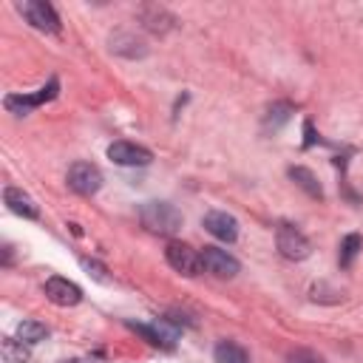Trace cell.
Returning <instances> with one entry per match:
<instances>
[{
    "label": "cell",
    "mask_w": 363,
    "mask_h": 363,
    "mask_svg": "<svg viewBox=\"0 0 363 363\" xmlns=\"http://www.w3.org/2000/svg\"><path fill=\"white\" fill-rule=\"evenodd\" d=\"M139 221L145 230L156 233V235H176L184 224L182 213L170 204V201H145L139 204Z\"/></svg>",
    "instance_id": "1"
},
{
    "label": "cell",
    "mask_w": 363,
    "mask_h": 363,
    "mask_svg": "<svg viewBox=\"0 0 363 363\" xmlns=\"http://www.w3.org/2000/svg\"><path fill=\"white\" fill-rule=\"evenodd\" d=\"M275 247H278V252L286 261H303L312 252L309 238L298 227H292V224H278V230H275Z\"/></svg>",
    "instance_id": "2"
},
{
    "label": "cell",
    "mask_w": 363,
    "mask_h": 363,
    "mask_svg": "<svg viewBox=\"0 0 363 363\" xmlns=\"http://www.w3.org/2000/svg\"><path fill=\"white\" fill-rule=\"evenodd\" d=\"M17 9H20V14H23L37 31L60 34L62 23H60V17H57V11H54L51 3H45V0H23V3H17Z\"/></svg>",
    "instance_id": "3"
},
{
    "label": "cell",
    "mask_w": 363,
    "mask_h": 363,
    "mask_svg": "<svg viewBox=\"0 0 363 363\" xmlns=\"http://www.w3.org/2000/svg\"><path fill=\"white\" fill-rule=\"evenodd\" d=\"M57 91H60V82H57V79H48V85H43L37 94H9V96L3 99V105H6L9 113L26 116V113H31L34 108L51 102V99L57 96Z\"/></svg>",
    "instance_id": "4"
},
{
    "label": "cell",
    "mask_w": 363,
    "mask_h": 363,
    "mask_svg": "<svg viewBox=\"0 0 363 363\" xmlns=\"http://www.w3.org/2000/svg\"><path fill=\"white\" fill-rule=\"evenodd\" d=\"M164 258H167V264L176 269V272H182V275H187V278H196L204 267H201V252H196L190 244H182V241H170L167 247H164Z\"/></svg>",
    "instance_id": "5"
},
{
    "label": "cell",
    "mask_w": 363,
    "mask_h": 363,
    "mask_svg": "<svg viewBox=\"0 0 363 363\" xmlns=\"http://www.w3.org/2000/svg\"><path fill=\"white\" fill-rule=\"evenodd\" d=\"M65 182H68V187H71L74 193H79V196H94V193L102 187V173H99V167L91 164V162H74V164L68 167Z\"/></svg>",
    "instance_id": "6"
},
{
    "label": "cell",
    "mask_w": 363,
    "mask_h": 363,
    "mask_svg": "<svg viewBox=\"0 0 363 363\" xmlns=\"http://www.w3.org/2000/svg\"><path fill=\"white\" fill-rule=\"evenodd\" d=\"M108 159L122 167H145L153 162V153L136 142H113L108 145Z\"/></svg>",
    "instance_id": "7"
},
{
    "label": "cell",
    "mask_w": 363,
    "mask_h": 363,
    "mask_svg": "<svg viewBox=\"0 0 363 363\" xmlns=\"http://www.w3.org/2000/svg\"><path fill=\"white\" fill-rule=\"evenodd\" d=\"M201 267L216 278H235L238 269H241V264L227 250H218V247H204L201 250Z\"/></svg>",
    "instance_id": "8"
},
{
    "label": "cell",
    "mask_w": 363,
    "mask_h": 363,
    "mask_svg": "<svg viewBox=\"0 0 363 363\" xmlns=\"http://www.w3.org/2000/svg\"><path fill=\"white\" fill-rule=\"evenodd\" d=\"M43 292H45V298H48L51 303H57V306H77V303L82 301V289H79L74 281L60 278V275H51V278L45 281Z\"/></svg>",
    "instance_id": "9"
},
{
    "label": "cell",
    "mask_w": 363,
    "mask_h": 363,
    "mask_svg": "<svg viewBox=\"0 0 363 363\" xmlns=\"http://www.w3.org/2000/svg\"><path fill=\"white\" fill-rule=\"evenodd\" d=\"M128 329H133L136 335H142L150 346L173 349V343H176V329H170L167 320H156V323H133V320H128Z\"/></svg>",
    "instance_id": "10"
},
{
    "label": "cell",
    "mask_w": 363,
    "mask_h": 363,
    "mask_svg": "<svg viewBox=\"0 0 363 363\" xmlns=\"http://www.w3.org/2000/svg\"><path fill=\"white\" fill-rule=\"evenodd\" d=\"M204 230L213 235V238H218V241H235L238 238V221L230 216V213H224V210H210L207 216H204Z\"/></svg>",
    "instance_id": "11"
},
{
    "label": "cell",
    "mask_w": 363,
    "mask_h": 363,
    "mask_svg": "<svg viewBox=\"0 0 363 363\" xmlns=\"http://www.w3.org/2000/svg\"><path fill=\"white\" fill-rule=\"evenodd\" d=\"M139 20L147 31L153 34H167L173 26H176V17L164 9V6H142L139 9Z\"/></svg>",
    "instance_id": "12"
},
{
    "label": "cell",
    "mask_w": 363,
    "mask_h": 363,
    "mask_svg": "<svg viewBox=\"0 0 363 363\" xmlns=\"http://www.w3.org/2000/svg\"><path fill=\"white\" fill-rule=\"evenodd\" d=\"M108 43H111V51H113V54L128 57V60H139V57L147 54V45H145L136 34H130V31H116V34H111Z\"/></svg>",
    "instance_id": "13"
},
{
    "label": "cell",
    "mask_w": 363,
    "mask_h": 363,
    "mask_svg": "<svg viewBox=\"0 0 363 363\" xmlns=\"http://www.w3.org/2000/svg\"><path fill=\"white\" fill-rule=\"evenodd\" d=\"M3 201L14 216H23V218H37L40 216V207L34 204V199L20 187H6L3 190Z\"/></svg>",
    "instance_id": "14"
},
{
    "label": "cell",
    "mask_w": 363,
    "mask_h": 363,
    "mask_svg": "<svg viewBox=\"0 0 363 363\" xmlns=\"http://www.w3.org/2000/svg\"><path fill=\"white\" fill-rule=\"evenodd\" d=\"M289 179H292L306 196H312V199H323V187H320L318 176H315L309 167H303V164H292V167H289Z\"/></svg>",
    "instance_id": "15"
},
{
    "label": "cell",
    "mask_w": 363,
    "mask_h": 363,
    "mask_svg": "<svg viewBox=\"0 0 363 363\" xmlns=\"http://www.w3.org/2000/svg\"><path fill=\"white\" fill-rule=\"evenodd\" d=\"M216 363H250V352L235 340H221L213 349Z\"/></svg>",
    "instance_id": "16"
},
{
    "label": "cell",
    "mask_w": 363,
    "mask_h": 363,
    "mask_svg": "<svg viewBox=\"0 0 363 363\" xmlns=\"http://www.w3.org/2000/svg\"><path fill=\"white\" fill-rule=\"evenodd\" d=\"M48 337V326L45 323H40V320H23V323H17V340H23V343H40V340H45Z\"/></svg>",
    "instance_id": "17"
},
{
    "label": "cell",
    "mask_w": 363,
    "mask_h": 363,
    "mask_svg": "<svg viewBox=\"0 0 363 363\" xmlns=\"http://www.w3.org/2000/svg\"><path fill=\"white\" fill-rule=\"evenodd\" d=\"M292 119V105L289 102H275L269 111H267V116H264V128L267 130H278L281 125H286Z\"/></svg>",
    "instance_id": "18"
},
{
    "label": "cell",
    "mask_w": 363,
    "mask_h": 363,
    "mask_svg": "<svg viewBox=\"0 0 363 363\" xmlns=\"http://www.w3.org/2000/svg\"><path fill=\"white\" fill-rule=\"evenodd\" d=\"M3 357H6V363H28L31 360L28 343H23L17 337H6L3 340Z\"/></svg>",
    "instance_id": "19"
},
{
    "label": "cell",
    "mask_w": 363,
    "mask_h": 363,
    "mask_svg": "<svg viewBox=\"0 0 363 363\" xmlns=\"http://www.w3.org/2000/svg\"><path fill=\"white\" fill-rule=\"evenodd\" d=\"M360 247H363V238L357 233H349L340 241V267H352L354 258H357V252H360Z\"/></svg>",
    "instance_id": "20"
},
{
    "label": "cell",
    "mask_w": 363,
    "mask_h": 363,
    "mask_svg": "<svg viewBox=\"0 0 363 363\" xmlns=\"http://www.w3.org/2000/svg\"><path fill=\"white\" fill-rule=\"evenodd\" d=\"M79 264L88 269V275L94 278V281H99V284H108L111 281V275H108V269L96 261V258H79Z\"/></svg>",
    "instance_id": "21"
},
{
    "label": "cell",
    "mask_w": 363,
    "mask_h": 363,
    "mask_svg": "<svg viewBox=\"0 0 363 363\" xmlns=\"http://www.w3.org/2000/svg\"><path fill=\"white\" fill-rule=\"evenodd\" d=\"M286 363H323V357L312 349H292L286 354Z\"/></svg>",
    "instance_id": "22"
},
{
    "label": "cell",
    "mask_w": 363,
    "mask_h": 363,
    "mask_svg": "<svg viewBox=\"0 0 363 363\" xmlns=\"http://www.w3.org/2000/svg\"><path fill=\"white\" fill-rule=\"evenodd\" d=\"M303 133H306V139H303V147H312V142H315V130H312V122H309V119L303 122Z\"/></svg>",
    "instance_id": "23"
},
{
    "label": "cell",
    "mask_w": 363,
    "mask_h": 363,
    "mask_svg": "<svg viewBox=\"0 0 363 363\" xmlns=\"http://www.w3.org/2000/svg\"><path fill=\"white\" fill-rule=\"evenodd\" d=\"M60 363H79V360H60Z\"/></svg>",
    "instance_id": "24"
}]
</instances>
